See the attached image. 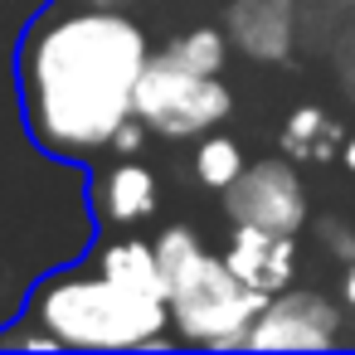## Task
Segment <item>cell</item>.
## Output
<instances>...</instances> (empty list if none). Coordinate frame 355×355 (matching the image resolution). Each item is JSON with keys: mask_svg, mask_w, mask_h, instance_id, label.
<instances>
[{"mask_svg": "<svg viewBox=\"0 0 355 355\" xmlns=\"http://www.w3.org/2000/svg\"><path fill=\"white\" fill-rule=\"evenodd\" d=\"M151 49L112 6H40L15 44V93L30 141L54 161L88 166L137 117V78Z\"/></svg>", "mask_w": 355, "mask_h": 355, "instance_id": "cell-1", "label": "cell"}, {"mask_svg": "<svg viewBox=\"0 0 355 355\" xmlns=\"http://www.w3.org/2000/svg\"><path fill=\"white\" fill-rule=\"evenodd\" d=\"M25 316L40 321L59 340V350H161L171 345L166 297L127 287L107 277L98 263L49 272L30 292Z\"/></svg>", "mask_w": 355, "mask_h": 355, "instance_id": "cell-2", "label": "cell"}, {"mask_svg": "<svg viewBox=\"0 0 355 355\" xmlns=\"http://www.w3.org/2000/svg\"><path fill=\"white\" fill-rule=\"evenodd\" d=\"M263 292H253L224 258L195 253L185 268L166 277L171 326L185 345L205 350H248V331L263 311Z\"/></svg>", "mask_w": 355, "mask_h": 355, "instance_id": "cell-3", "label": "cell"}, {"mask_svg": "<svg viewBox=\"0 0 355 355\" xmlns=\"http://www.w3.org/2000/svg\"><path fill=\"white\" fill-rule=\"evenodd\" d=\"M234 98L219 83V73H195L185 64H175L166 49L146 59L141 78H137V98L132 112L146 122V132L156 137H205L229 117Z\"/></svg>", "mask_w": 355, "mask_h": 355, "instance_id": "cell-4", "label": "cell"}, {"mask_svg": "<svg viewBox=\"0 0 355 355\" xmlns=\"http://www.w3.org/2000/svg\"><path fill=\"white\" fill-rule=\"evenodd\" d=\"M224 209H229L234 224H253V229H272V234H297L306 224V190H302L292 161H253L224 190Z\"/></svg>", "mask_w": 355, "mask_h": 355, "instance_id": "cell-5", "label": "cell"}, {"mask_svg": "<svg viewBox=\"0 0 355 355\" xmlns=\"http://www.w3.org/2000/svg\"><path fill=\"white\" fill-rule=\"evenodd\" d=\"M340 311L321 292H272L248 331V350H331Z\"/></svg>", "mask_w": 355, "mask_h": 355, "instance_id": "cell-6", "label": "cell"}, {"mask_svg": "<svg viewBox=\"0 0 355 355\" xmlns=\"http://www.w3.org/2000/svg\"><path fill=\"white\" fill-rule=\"evenodd\" d=\"M229 44L258 64H282L297 44V0H234Z\"/></svg>", "mask_w": 355, "mask_h": 355, "instance_id": "cell-7", "label": "cell"}, {"mask_svg": "<svg viewBox=\"0 0 355 355\" xmlns=\"http://www.w3.org/2000/svg\"><path fill=\"white\" fill-rule=\"evenodd\" d=\"M224 263L263 297L282 292L292 282V263H297V248H292V234H272V229H253V224H234V239H229V253Z\"/></svg>", "mask_w": 355, "mask_h": 355, "instance_id": "cell-8", "label": "cell"}, {"mask_svg": "<svg viewBox=\"0 0 355 355\" xmlns=\"http://www.w3.org/2000/svg\"><path fill=\"white\" fill-rule=\"evenodd\" d=\"M93 209L103 224H137L156 209V175L137 161V156H117L98 180H93Z\"/></svg>", "mask_w": 355, "mask_h": 355, "instance_id": "cell-9", "label": "cell"}, {"mask_svg": "<svg viewBox=\"0 0 355 355\" xmlns=\"http://www.w3.org/2000/svg\"><path fill=\"white\" fill-rule=\"evenodd\" d=\"M93 263L107 277L127 282V287H141L151 297H166V277H161V263H156V243H146V239H132V234L103 239L93 248Z\"/></svg>", "mask_w": 355, "mask_h": 355, "instance_id": "cell-10", "label": "cell"}, {"mask_svg": "<svg viewBox=\"0 0 355 355\" xmlns=\"http://www.w3.org/2000/svg\"><path fill=\"white\" fill-rule=\"evenodd\" d=\"M340 146V127L321 107H297L282 127V151L292 161H331Z\"/></svg>", "mask_w": 355, "mask_h": 355, "instance_id": "cell-11", "label": "cell"}, {"mask_svg": "<svg viewBox=\"0 0 355 355\" xmlns=\"http://www.w3.org/2000/svg\"><path fill=\"white\" fill-rule=\"evenodd\" d=\"M195 175L209 185V190H229L239 175H243V151L234 137H205L200 151H195Z\"/></svg>", "mask_w": 355, "mask_h": 355, "instance_id": "cell-12", "label": "cell"}, {"mask_svg": "<svg viewBox=\"0 0 355 355\" xmlns=\"http://www.w3.org/2000/svg\"><path fill=\"white\" fill-rule=\"evenodd\" d=\"M166 54L195 73H219L224 69V54H229V40L219 30H190V35H175L166 44Z\"/></svg>", "mask_w": 355, "mask_h": 355, "instance_id": "cell-13", "label": "cell"}, {"mask_svg": "<svg viewBox=\"0 0 355 355\" xmlns=\"http://www.w3.org/2000/svg\"><path fill=\"white\" fill-rule=\"evenodd\" d=\"M25 345H40V350H59V340L40 326V321H30V316H20L10 331H0V350H25Z\"/></svg>", "mask_w": 355, "mask_h": 355, "instance_id": "cell-14", "label": "cell"}, {"mask_svg": "<svg viewBox=\"0 0 355 355\" xmlns=\"http://www.w3.org/2000/svg\"><path fill=\"white\" fill-rule=\"evenodd\" d=\"M316 234H321V243H326L340 263H355V229H350V224H340V219H321Z\"/></svg>", "mask_w": 355, "mask_h": 355, "instance_id": "cell-15", "label": "cell"}, {"mask_svg": "<svg viewBox=\"0 0 355 355\" xmlns=\"http://www.w3.org/2000/svg\"><path fill=\"white\" fill-rule=\"evenodd\" d=\"M336 69H340V83L350 93V103H355V25H345L336 35Z\"/></svg>", "mask_w": 355, "mask_h": 355, "instance_id": "cell-16", "label": "cell"}, {"mask_svg": "<svg viewBox=\"0 0 355 355\" xmlns=\"http://www.w3.org/2000/svg\"><path fill=\"white\" fill-rule=\"evenodd\" d=\"M340 292H345V306H355V263L345 268V282H340Z\"/></svg>", "mask_w": 355, "mask_h": 355, "instance_id": "cell-17", "label": "cell"}, {"mask_svg": "<svg viewBox=\"0 0 355 355\" xmlns=\"http://www.w3.org/2000/svg\"><path fill=\"white\" fill-rule=\"evenodd\" d=\"M340 161H345V166H350V171H355V137H350V141H345V146H340Z\"/></svg>", "mask_w": 355, "mask_h": 355, "instance_id": "cell-18", "label": "cell"}, {"mask_svg": "<svg viewBox=\"0 0 355 355\" xmlns=\"http://www.w3.org/2000/svg\"><path fill=\"white\" fill-rule=\"evenodd\" d=\"M98 6H112V0H98Z\"/></svg>", "mask_w": 355, "mask_h": 355, "instance_id": "cell-19", "label": "cell"}]
</instances>
